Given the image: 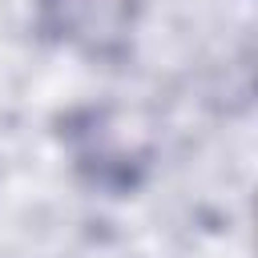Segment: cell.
<instances>
[{"instance_id":"obj_1","label":"cell","mask_w":258,"mask_h":258,"mask_svg":"<svg viewBox=\"0 0 258 258\" xmlns=\"http://www.w3.org/2000/svg\"><path fill=\"white\" fill-rule=\"evenodd\" d=\"M73 157L77 169L89 173L93 185L101 189H133L137 185V169L145 165V157L133 149V141H113V129L105 125V113H89V125L73 129Z\"/></svg>"}]
</instances>
